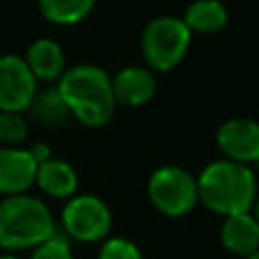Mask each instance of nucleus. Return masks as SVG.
I'll return each instance as SVG.
<instances>
[{"label": "nucleus", "instance_id": "obj_14", "mask_svg": "<svg viewBox=\"0 0 259 259\" xmlns=\"http://www.w3.org/2000/svg\"><path fill=\"white\" fill-rule=\"evenodd\" d=\"M26 113H28V119H32L42 127H61L73 117L57 85L38 89L30 105L26 107Z\"/></svg>", "mask_w": 259, "mask_h": 259}, {"label": "nucleus", "instance_id": "obj_16", "mask_svg": "<svg viewBox=\"0 0 259 259\" xmlns=\"http://www.w3.org/2000/svg\"><path fill=\"white\" fill-rule=\"evenodd\" d=\"M91 0H42L38 4L40 14L45 20L55 24H75L87 18V14L93 10Z\"/></svg>", "mask_w": 259, "mask_h": 259}, {"label": "nucleus", "instance_id": "obj_3", "mask_svg": "<svg viewBox=\"0 0 259 259\" xmlns=\"http://www.w3.org/2000/svg\"><path fill=\"white\" fill-rule=\"evenodd\" d=\"M57 225L49 206L32 194H14L0 200V247L8 251L34 249L53 237Z\"/></svg>", "mask_w": 259, "mask_h": 259}, {"label": "nucleus", "instance_id": "obj_2", "mask_svg": "<svg viewBox=\"0 0 259 259\" xmlns=\"http://www.w3.org/2000/svg\"><path fill=\"white\" fill-rule=\"evenodd\" d=\"M198 184V200L212 212L227 217L249 212L255 204L257 180L253 170L247 164L231 162V160H214L210 162L200 176Z\"/></svg>", "mask_w": 259, "mask_h": 259}, {"label": "nucleus", "instance_id": "obj_1", "mask_svg": "<svg viewBox=\"0 0 259 259\" xmlns=\"http://www.w3.org/2000/svg\"><path fill=\"white\" fill-rule=\"evenodd\" d=\"M71 115L87 127L105 125L115 111V97L109 73L93 63H79L67 67L57 81Z\"/></svg>", "mask_w": 259, "mask_h": 259}, {"label": "nucleus", "instance_id": "obj_17", "mask_svg": "<svg viewBox=\"0 0 259 259\" xmlns=\"http://www.w3.org/2000/svg\"><path fill=\"white\" fill-rule=\"evenodd\" d=\"M28 136V117L20 111H0V144L18 148Z\"/></svg>", "mask_w": 259, "mask_h": 259}, {"label": "nucleus", "instance_id": "obj_9", "mask_svg": "<svg viewBox=\"0 0 259 259\" xmlns=\"http://www.w3.org/2000/svg\"><path fill=\"white\" fill-rule=\"evenodd\" d=\"M36 168L26 148L0 146V194H26L36 182Z\"/></svg>", "mask_w": 259, "mask_h": 259}, {"label": "nucleus", "instance_id": "obj_15", "mask_svg": "<svg viewBox=\"0 0 259 259\" xmlns=\"http://www.w3.org/2000/svg\"><path fill=\"white\" fill-rule=\"evenodd\" d=\"M182 20H184V24L188 26L190 32L214 34V32H221L227 26L229 12L217 0H198V2H192L186 8Z\"/></svg>", "mask_w": 259, "mask_h": 259}, {"label": "nucleus", "instance_id": "obj_12", "mask_svg": "<svg viewBox=\"0 0 259 259\" xmlns=\"http://www.w3.org/2000/svg\"><path fill=\"white\" fill-rule=\"evenodd\" d=\"M223 247L239 257H249L259 249V223L251 212L233 214L223 221L221 227Z\"/></svg>", "mask_w": 259, "mask_h": 259}, {"label": "nucleus", "instance_id": "obj_7", "mask_svg": "<svg viewBox=\"0 0 259 259\" xmlns=\"http://www.w3.org/2000/svg\"><path fill=\"white\" fill-rule=\"evenodd\" d=\"M36 91H38L36 79L28 69L24 57L2 55L0 57V111L24 113Z\"/></svg>", "mask_w": 259, "mask_h": 259}, {"label": "nucleus", "instance_id": "obj_21", "mask_svg": "<svg viewBox=\"0 0 259 259\" xmlns=\"http://www.w3.org/2000/svg\"><path fill=\"white\" fill-rule=\"evenodd\" d=\"M253 210H255V212H253V217H255V219H257V223H259V198L255 200V204H253Z\"/></svg>", "mask_w": 259, "mask_h": 259}, {"label": "nucleus", "instance_id": "obj_19", "mask_svg": "<svg viewBox=\"0 0 259 259\" xmlns=\"http://www.w3.org/2000/svg\"><path fill=\"white\" fill-rule=\"evenodd\" d=\"M97 259H144L140 247L125 237H111L101 243Z\"/></svg>", "mask_w": 259, "mask_h": 259}, {"label": "nucleus", "instance_id": "obj_11", "mask_svg": "<svg viewBox=\"0 0 259 259\" xmlns=\"http://www.w3.org/2000/svg\"><path fill=\"white\" fill-rule=\"evenodd\" d=\"M24 61L36 81H59L67 71L65 53L53 38H36L34 42H30Z\"/></svg>", "mask_w": 259, "mask_h": 259}, {"label": "nucleus", "instance_id": "obj_24", "mask_svg": "<svg viewBox=\"0 0 259 259\" xmlns=\"http://www.w3.org/2000/svg\"><path fill=\"white\" fill-rule=\"evenodd\" d=\"M255 164H257V172H259V160H257V162H255Z\"/></svg>", "mask_w": 259, "mask_h": 259}, {"label": "nucleus", "instance_id": "obj_6", "mask_svg": "<svg viewBox=\"0 0 259 259\" xmlns=\"http://www.w3.org/2000/svg\"><path fill=\"white\" fill-rule=\"evenodd\" d=\"M61 231L75 241H101L111 227L109 206L95 194H75L61 212Z\"/></svg>", "mask_w": 259, "mask_h": 259}, {"label": "nucleus", "instance_id": "obj_8", "mask_svg": "<svg viewBox=\"0 0 259 259\" xmlns=\"http://www.w3.org/2000/svg\"><path fill=\"white\" fill-rule=\"evenodd\" d=\"M217 144L225 160L247 164L259 160V121L249 117H233L219 125Z\"/></svg>", "mask_w": 259, "mask_h": 259}, {"label": "nucleus", "instance_id": "obj_23", "mask_svg": "<svg viewBox=\"0 0 259 259\" xmlns=\"http://www.w3.org/2000/svg\"><path fill=\"white\" fill-rule=\"evenodd\" d=\"M0 259H18L16 255H0Z\"/></svg>", "mask_w": 259, "mask_h": 259}, {"label": "nucleus", "instance_id": "obj_18", "mask_svg": "<svg viewBox=\"0 0 259 259\" xmlns=\"http://www.w3.org/2000/svg\"><path fill=\"white\" fill-rule=\"evenodd\" d=\"M30 259H73L69 237L61 231V227H57L51 239H47L45 243L32 249Z\"/></svg>", "mask_w": 259, "mask_h": 259}, {"label": "nucleus", "instance_id": "obj_4", "mask_svg": "<svg viewBox=\"0 0 259 259\" xmlns=\"http://www.w3.org/2000/svg\"><path fill=\"white\" fill-rule=\"evenodd\" d=\"M192 32L182 18L164 14L152 18L142 32V55L150 69L170 71L180 65L188 47Z\"/></svg>", "mask_w": 259, "mask_h": 259}, {"label": "nucleus", "instance_id": "obj_13", "mask_svg": "<svg viewBox=\"0 0 259 259\" xmlns=\"http://www.w3.org/2000/svg\"><path fill=\"white\" fill-rule=\"evenodd\" d=\"M77 170L61 158H49L36 168V186L53 198H71L77 190Z\"/></svg>", "mask_w": 259, "mask_h": 259}, {"label": "nucleus", "instance_id": "obj_22", "mask_svg": "<svg viewBox=\"0 0 259 259\" xmlns=\"http://www.w3.org/2000/svg\"><path fill=\"white\" fill-rule=\"evenodd\" d=\"M247 259H259V249H257V251H255V253H251V255H249V257H247Z\"/></svg>", "mask_w": 259, "mask_h": 259}, {"label": "nucleus", "instance_id": "obj_10", "mask_svg": "<svg viewBox=\"0 0 259 259\" xmlns=\"http://www.w3.org/2000/svg\"><path fill=\"white\" fill-rule=\"evenodd\" d=\"M115 103L125 107L146 105L156 93V79L148 67L127 65L111 77Z\"/></svg>", "mask_w": 259, "mask_h": 259}, {"label": "nucleus", "instance_id": "obj_5", "mask_svg": "<svg viewBox=\"0 0 259 259\" xmlns=\"http://www.w3.org/2000/svg\"><path fill=\"white\" fill-rule=\"evenodd\" d=\"M148 196L162 214L182 217L198 202V184L188 170L166 164L148 178Z\"/></svg>", "mask_w": 259, "mask_h": 259}, {"label": "nucleus", "instance_id": "obj_20", "mask_svg": "<svg viewBox=\"0 0 259 259\" xmlns=\"http://www.w3.org/2000/svg\"><path fill=\"white\" fill-rule=\"evenodd\" d=\"M28 150V154L32 156V160L36 162V166L38 164H42V162H47L49 158H53V154H51V148L45 144V142H34L30 148H26Z\"/></svg>", "mask_w": 259, "mask_h": 259}]
</instances>
